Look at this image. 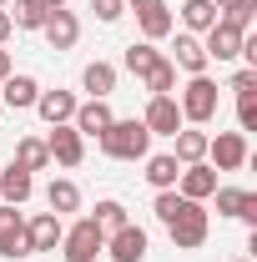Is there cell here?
I'll use <instances>...</instances> for the list:
<instances>
[{
	"mask_svg": "<svg viewBox=\"0 0 257 262\" xmlns=\"http://www.w3.org/2000/svg\"><path fill=\"white\" fill-rule=\"evenodd\" d=\"M172 141H177V151H172V157H177L182 166H192V162H207V131H197V126H182L177 136H172Z\"/></svg>",
	"mask_w": 257,
	"mask_h": 262,
	"instance_id": "20",
	"label": "cell"
},
{
	"mask_svg": "<svg viewBox=\"0 0 257 262\" xmlns=\"http://www.w3.org/2000/svg\"><path fill=\"white\" fill-rule=\"evenodd\" d=\"M172 51H177V56H172V66H177V71H187V76H207V51H202V35H177V46H172Z\"/></svg>",
	"mask_w": 257,
	"mask_h": 262,
	"instance_id": "17",
	"label": "cell"
},
{
	"mask_svg": "<svg viewBox=\"0 0 257 262\" xmlns=\"http://www.w3.org/2000/svg\"><path fill=\"white\" fill-rule=\"evenodd\" d=\"M217 81L212 76H192L187 86H182V96H177V106H182V121H192V126H207L212 116H217Z\"/></svg>",
	"mask_w": 257,
	"mask_h": 262,
	"instance_id": "2",
	"label": "cell"
},
{
	"mask_svg": "<svg viewBox=\"0 0 257 262\" xmlns=\"http://www.w3.org/2000/svg\"><path fill=\"white\" fill-rule=\"evenodd\" d=\"M40 5H46V10H66V0H40Z\"/></svg>",
	"mask_w": 257,
	"mask_h": 262,
	"instance_id": "40",
	"label": "cell"
},
{
	"mask_svg": "<svg viewBox=\"0 0 257 262\" xmlns=\"http://www.w3.org/2000/svg\"><path fill=\"white\" fill-rule=\"evenodd\" d=\"M0 257H31L26 252V217L15 207H0Z\"/></svg>",
	"mask_w": 257,
	"mask_h": 262,
	"instance_id": "13",
	"label": "cell"
},
{
	"mask_svg": "<svg viewBox=\"0 0 257 262\" xmlns=\"http://www.w3.org/2000/svg\"><path fill=\"white\" fill-rule=\"evenodd\" d=\"M177 192L187 196V202H207V196L217 192V166H212V162H192V166H182V177H177Z\"/></svg>",
	"mask_w": 257,
	"mask_h": 262,
	"instance_id": "11",
	"label": "cell"
},
{
	"mask_svg": "<svg viewBox=\"0 0 257 262\" xmlns=\"http://www.w3.org/2000/svg\"><path fill=\"white\" fill-rule=\"evenodd\" d=\"M227 91H237V96H257V66H242V71L232 76Z\"/></svg>",
	"mask_w": 257,
	"mask_h": 262,
	"instance_id": "33",
	"label": "cell"
},
{
	"mask_svg": "<svg viewBox=\"0 0 257 262\" xmlns=\"http://www.w3.org/2000/svg\"><path fill=\"white\" fill-rule=\"evenodd\" d=\"M5 5H10V0H0V10H5Z\"/></svg>",
	"mask_w": 257,
	"mask_h": 262,
	"instance_id": "41",
	"label": "cell"
},
{
	"mask_svg": "<svg viewBox=\"0 0 257 262\" xmlns=\"http://www.w3.org/2000/svg\"><path fill=\"white\" fill-rule=\"evenodd\" d=\"M61 252H66V262H96L101 252H106V232H101L91 217H81L76 227H66Z\"/></svg>",
	"mask_w": 257,
	"mask_h": 262,
	"instance_id": "4",
	"label": "cell"
},
{
	"mask_svg": "<svg viewBox=\"0 0 257 262\" xmlns=\"http://www.w3.org/2000/svg\"><path fill=\"white\" fill-rule=\"evenodd\" d=\"M0 96H5V106H10V111H31L35 96H40V81H35V76H26V71H20V76L10 71V76L0 81Z\"/></svg>",
	"mask_w": 257,
	"mask_h": 262,
	"instance_id": "15",
	"label": "cell"
},
{
	"mask_svg": "<svg viewBox=\"0 0 257 262\" xmlns=\"http://www.w3.org/2000/svg\"><path fill=\"white\" fill-rule=\"evenodd\" d=\"M5 15H10V26H15V31H40L51 10H46L40 0H10V5H5Z\"/></svg>",
	"mask_w": 257,
	"mask_h": 262,
	"instance_id": "22",
	"label": "cell"
},
{
	"mask_svg": "<svg viewBox=\"0 0 257 262\" xmlns=\"http://www.w3.org/2000/svg\"><path fill=\"white\" fill-rule=\"evenodd\" d=\"M61 237H66V222L56 217V212H35L31 222H26V252H56L61 247Z\"/></svg>",
	"mask_w": 257,
	"mask_h": 262,
	"instance_id": "6",
	"label": "cell"
},
{
	"mask_svg": "<svg viewBox=\"0 0 257 262\" xmlns=\"http://www.w3.org/2000/svg\"><path fill=\"white\" fill-rule=\"evenodd\" d=\"M10 76V51H0V81Z\"/></svg>",
	"mask_w": 257,
	"mask_h": 262,
	"instance_id": "38",
	"label": "cell"
},
{
	"mask_svg": "<svg viewBox=\"0 0 257 262\" xmlns=\"http://www.w3.org/2000/svg\"><path fill=\"white\" fill-rule=\"evenodd\" d=\"M242 35H247V31H237L232 20H222V15H217V26L207 31V40H202L207 61H237V56H242Z\"/></svg>",
	"mask_w": 257,
	"mask_h": 262,
	"instance_id": "9",
	"label": "cell"
},
{
	"mask_svg": "<svg viewBox=\"0 0 257 262\" xmlns=\"http://www.w3.org/2000/svg\"><path fill=\"white\" fill-rule=\"evenodd\" d=\"M237 126L257 131V96H237Z\"/></svg>",
	"mask_w": 257,
	"mask_h": 262,
	"instance_id": "34",
	"label": "cell"
},
{
	"mask_svg": "<svg viewBox=\"0 0 257 262\" xmlns=\"http://www.w3.org/2000/svg\"><path fill=\"white\" fill-rule=\"evenodd\" d=\"M10 31H15V26H10V15H5V10H0V46H5V40H10Z\"/></svg>",
	"mask_w": 257,
	"mask_h": 262,
	"instance_id": "36",
	"label": "cell"
},
{
	"mask_svg": "<svg viewBox=\"0 0 257 262\" xmlns=\"http://www.w3.org/2000/svg\"><path fill=\"white\" fill-rule=\"evenodd\" d=\"M35 192V177L26 171V166H0V196H5V207H26Z\"/></svg>",
	"mask_w": 257,
	"mask_h": 262,
	"instance_id": "14",
	"label": "cell"
},
{
	"mask_svg": "<svg viewBox=\"0 0 257 262\" xmlns=\"http://www.w3.org/2000/svg\"><path fill=\"white\" fill-rule=\"evenodd\" d=\"M207 157L217 171H242L247 166V136L242 131H217V136H207Z\"/></svg>",
	"mask_w": 257,
	"mask_h": 262,
	"instance_id": "5",
	"label": "cell"
},
{
	"mask_svg": "<svg viewBox=\"0 0 257 262\" xmlns=\"http://www.w3.org/2000/svg\"><path fill=\"white\" fill-rule=\"evenodd\" d=\"M166 232H172V242H177L182 252H197V247L207 242V232H212V217L202 212V202H182V212L166 222Z\"/></svg>",
	"mask_w": 257,
	"mask_h": 262,
	"instance_id": "3",
	"label": "cell"
},
{
	"mask_svg": "<svg viewBox=\"0 0 257 262\" xmlns=\"http://www.w3.org/2000/svg\"><path fill=\"white\" fill-rule=\"evenodd\" d=\"M212 5H217V15H222V10H232V5H242V0H212Z\"/></svg>",
	"mask_w": 257,
	"mask_h": 262,
	"instance_id": "39",
	"label": "cell"
},
{
	"mask_svg": "<svg viewBox=\"0 0 257 262\" xmlns=\"http://www.w3.org/2000/svg\"><path fill=\"white\" fill-rule=\"evenodd\" d=\"M222 20H232L237 31H252V20H257V0H242V5L222 10Z\"/></svg>",
	"mask_w": 257,
	"mask_h": 262,
	"instance_id": "31",
	"label": "cell"
},
{
	"mask_svg": "<svg viewBox=\"0 0 257 262\" xmlns=\"http://www.w3.org/2000/svg\"><path fill=\"white\" fill-rule=\"evenodd\" d=\"M76 106H81V101L71 96V91H40V96H35V111H40L46 126H66V121L76 116Z\"/></svg>",
	"mask_w": 257,
	"mask_h": 262,
	"instance_id": "16",
	"label": "cell"
},
{
	"mask_svg": "<svg viewBox=\"0 0 257 262\" xmlns=\"http://www.w3.org/2000/svg\"><path fill=\"white\" fill-rule=\"evenodd\" d=\"M111 121H116V116H111V106H106V101H81V106H76V116H71V126L81 131V136H101Z\"/></svg>",
	"mask_w": 257,
	"mask_h": 262,
	"instance_id": "18",
	"label": "cell"
},
{
	"mask_svg": "<svg viewBox=\"0 0 257 262\" xmlns=\"http://www.w3.org/2000/svg\"><path fill=\"white\" fill-rule=\"evenodd\" d=\"M15 166H26V171H46V166H51V151H46V141H40V136H20V141H15Z\"/></svg>",
	"mask_w": 257,
	"mask_h": 262,
	"instance_id": "24",
	"label": "cell"
},
{
	"mask_svg": "<svg viewBox=\"0 0 257 262\" xmlns=\"http://www.w3.org/2000/svg\"><path fill=\"white\" fill-rule=\"evenodd\" d=\"M141 162H146L152 192H172V187H177V177H182V162H177V157H141Z\"/></svg>",
	"mask_w": 257,
	"mask_h": 262,
	"instance_id": "21",
	"label": "cell"
},
{
	"mask_svg": "<svg viewBox=\"0 0 257 262\" xmlns=\"http://www.w3.org/2000/svg\"><path fill=\"white\" fill-rule=\"evenodd\" d=\"M141 81H146V91H152V96H172V86H177V66L161 56V61L152 66V71H146Z\"/></svg>",
	"mask_w": 257,
	"mask_h": 262,
	"instance_id": "29",
	"label": "cell"
},
{
	"mask_svg": "<svg viewBox=\"0 0 257 262\" xmlns=\"http://www.w3.org/2000/svg\"><path fill=\"white\" fill-rule=\"evenodd\" d=\"M121 61H126V71L136 76V81H141V76H146V71L161 61V51L152 46V40H136V46H126V56H121Z\"/></svg>",
	"mask_w": 257,
	"mask_h": 262,
	"instance_id": "27",
	"label": "cell"
},
{
	"mask_svg": "<svg viewBox=\"0 0 257 262\" xmlns=\"http://www.w3.org/2000/svg\"><path fill=\"white\" fill-rule=\"evenodd\" d=\"M46 151H51V162H61V166H81V157H86V136L71 126H51V136H46Z\"/></svg>",
	"mask_w": 257,
	"mask_h": 262,
	"instance_id": "10",
	"label": "cell"
},
{
	"mask_svg": "<svg viewBox=\"0 0 257 262\" xmlns=\"http://www.w3.org/2000/svg\"><path fill=\"white\" fill-rule=\"evenodd\" d=\"M46 207H51V212H56V217H66V212H76V207H81V187H76V182H51V187H46Z\"/></svg>",
	"mask_w": 257,
	"mask_h": 262,
	"instance_id": "25",
	"label": "cell"
},
{
	"mask_svg": "<svg viewBox=\"0 0 257 262\" xmlns=\"http://www.w3.org/2000/svg\"><path fill=\"white\" fill-rule=\"evenodd\" d=\"M96 141H101V151H106L111 162H141V157H152V131L141 126L136 116H131V121H111Z\"/></svg>",
	"mask_w": 257,
	"mask_h": 262,
	"instance_id": "1",
	"label": "cell"
},
{
	"mask_svg": "<svg viewBox=\"0 0 257 262\" xmlns=\"http://www.w3.org/2000/svg\"><path fill=\"white\" fill-rule=\"evenodd\" d=\"M247 227H257V192H247V202H242V212H237Z\"/></svg>",
	"mask_w": 257,
	"mask_h": 262,
	"instance_id": "35",
	"label": "cell"
},
{
	"mask_svg": "<svg viewBox=\"0 0 257 262\" xmlns=\"http://www.w3.org/2000/svg\"><path fill=\"white\" fill-rule=\"evenodd\" d=\"M141 126L152 131V136H177V131L187 126V121H182V106H177V96H152V101H146V116H141Z\"/></svg>",
	"mask_w": 257,
	"mask_h": 262,
	"instance_id": "8",
	"label": "cell"
},
{
	"mask_svg": "<svg viewBox=\"0 0 257 262\" xmlns=\"http://www.w3.org/2000/svg\"><path fill=\"white\" fill-rule=\"evenodd\" d=\"M232 262H247V257H232Z\"/></svg>",
	"mask_w": 257,
	"mask_h": 262,
	"instance_id": "42",
	"label": "cell"
},
{
	"mask_svg": "<svg viewBox=\"0 0 257 262\" xmlns=\"http://www.w3.org/2000/svg\"><path fill=\"white\" fill-rule=\"evenodd\" d=\"M40 35H46V46H51V51H71V46L81 40V20H76L71 10H51V15H46V26H40Z\"/></svg>",
	"mask_w": 257,
	"mask_h": 262,
	"instance_id": "12",
	"label": "cell"
},
{
	"mask_svg": "<svg viewBox=\"0 0 257 262\" xmlns=\"http://www.w3.org/2000/svg\"><path fill=\"white\" fill-rule=\"evenodd\" d=\"M81 86L91 91V101H106L111 91H116V66L111 61H91L86 71H81Z\"/></svg>",
	"mask_w": 257,
	"mask_h": 262,
	"instance_id": "19",
	"label": "cell"
},
{
	"mask_svg": "<svg viewBox=\"0 0 257 262\" xmlns=\"http://www.w3.org/2000/svg\"><path fill=\"white\" fill-rule=\"evenodd\" d=\"M136 20H141V35H146V40H161V35H172V26H177V20H172V10H166V0L152 5V10H141Z\"/></svg>",
	"mask_w": 257,
	"mask_h": 262,
	"instance_id": "26",
	"label": "cell"
},
{
	"mask_svg": "<svg viewBox=\"0 0 257 262\" xmlns=\"http://www.w3.org/2000/svg\"><path fill=\"white\" fill-rule=\"evenodd\" d=\"M146 247H152V237L136 227V222H126L121 232L106 237V257L111 262H146Z\"/></svg>",
	"mask_w": 257,
	"mask_h": 262,
	"instance_id": "7",
	"label": "cell"
},
{
	"mask_svg": "<svg viewBox=\"0 0 257 262\" xmlns=\"http://www.w3.org/2000/svg\"><path fill=\"white\" fill-rule=\"evenodd\" d=\"M91 10H96L101 26H116V20L126 15V0H91Z\"/></svg>",
	"mask_w": 257,
	"mask_h": 262,
	"instance_id": "32",
	"label": "cell"
},
{
	"mask_svg": "<svg viewBox=\"0 0 257 262\" xmlns=\"http://www.w3.org/2000/svg\"><path fill=\"white\" fill-rule=\"evenodd\" d=\"M91 222H96V227L111 237V232H121V227H126L131 217H126V207H121L116 196H106V202H96V217H91Z\"/></svg>",
	"mask_w": 257,
	"mask_h": 262,
	"instance_id": "28",
	"label": "cell"
},
{
	"mask_svg": "<svg viewBox=\"0 0 257 262\" xmlns=\"http://www.w3.org/2000/svg\"><path fill=\"white\" fill-rule=\"evenodd\" d=\"M131 10H136V15H141V10H152V5H161V0H126Z\"/></svg>",
	"mask_w": 257,
	"mask_h": 262,
	"instance_id": "37",
	"label": "cell"
},
{
	"mask_svg": "<svg viewBox=\"0 0 257 262\" xmlns=\"http://www.w3.org/2000/svg\"><path fill=\"white\" fill-rule=\"evenodd\" d=\"M182 26L192 35H207L217 26V5H212V0H182Z\"/></svg>",
	"mask_w": 257,
	"mask_h": 262,
	"instance_id": "23",
	"label": "cell"
},
{
	"mask_svg": "<svg viewBox=\"0 0 257 262\" xmlns=\"http://www.w3.org/2000/svg\"><path fill=\"white\" fill-rule=\"evenodd\" d=\"M212 196H217V217H237L247 202V187H217Z\"/></svg>",
	"mask_w": 257,
	"mask_h": 262,
	"instance_id": "30",
	"label": "cell"
}]
</instances>
